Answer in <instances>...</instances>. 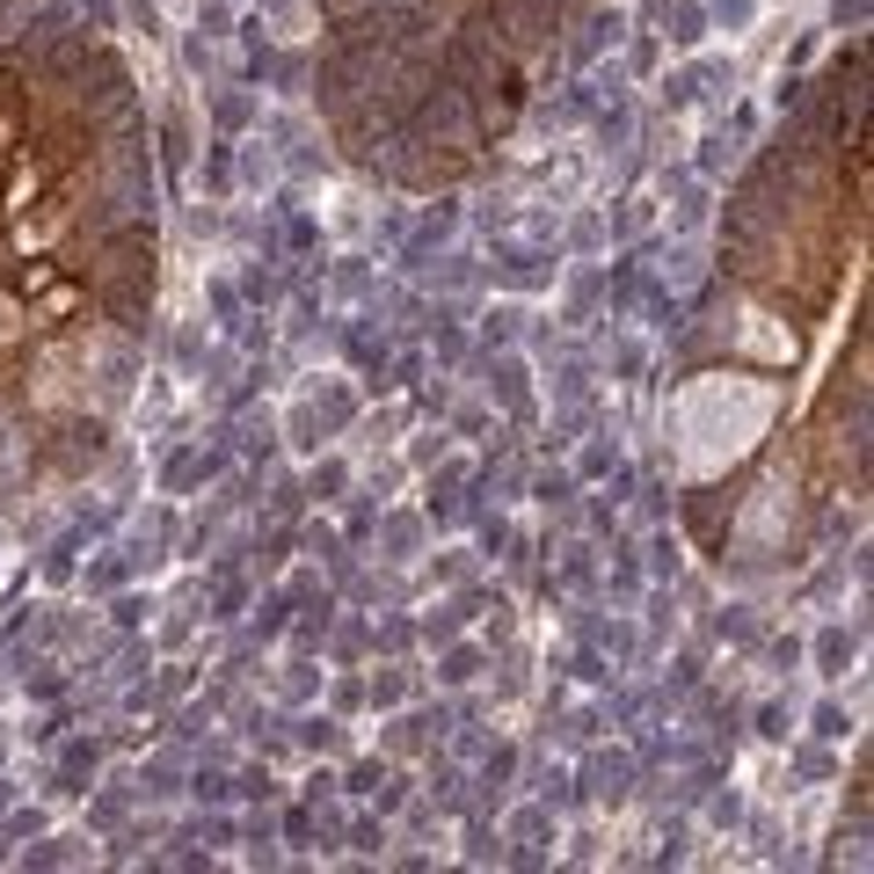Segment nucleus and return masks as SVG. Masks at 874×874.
Masks as SVG:
<instances>
[{"label":"nucleus","instance_id":"2","mask_svg":"<svg viewBox=\"0 0 874 874\" xmlns=\"http://www.w3.org/2000/svg\"><path fill=\"white\" fill-rule=\"evenodd\" d=\"M554 278H561V262L547 256V248H532V241H510L503 256H496V284H510V292H547Z\"/></svg>","mask_w":874,"mask_h":874},{"label":"nucleus","instance_id":"9","mask_svg":"<svg viewBox=\"0 0 874 874\" xmlns=\"http://www.w3.org/2000/svg\"><path fill=\"white\" fill-rule=\"evenodd\" d=\"M306 402L321 408V423H329V430H350V423H357V394H350L343 379H321L314 394H306Z\"/></svg>","mask_w":874,"mask_h":874},{"label":"nucleus","instance_id":"47","mask_svg":"<svg viewBox=\"0 0 874 874\" xmlns=\"http://www.w3.org/2000/svg\"><path fill=\"white\" fill-rule=\"evenodd\" d=\"M0 766H8V736H0Z\"/></svg>","mask_w":874,"mask_h":874},{"label":"nucleus","instance_id":"25","mask_svg":"<svg viewBox=\"0 0 874 874\" xmlns=\"http://www.w3.org/2000/svg\"><path fill=\"white\" fill-rule=\"evenodd\" d=\"M642 365H648V343L620 335V343H612V372H620V379H642Z\"/></svg>","mask_w":874,"mask_h":874},{"label":"nucleus","instance_id":"13","mask_svg":"<svg viewBox=\"0 0 874 874\" xmlns=\"http://www.w3.org/2000/svg\"><path fill=\"white\" fill-rule=\"evenodd\" d=\"M481 670H489V664H481V648H467V642H452L445 656H437V685H452V693H459V685H474Z\"/></svg>","mask_w":874,"mask_h":874},{"label":"nucleus","instance_id":"3","mask_svg":"<svg viewBox=\"0 0 874 874\" xmlns=\"http://www.w3.org/2000/svg\"><path fill=\"white\" fill-rule=\"evenodd\" d=\"M664 44H678V52H707V8H699V0H664Z\"/></svg>","mask_w":874,"mask_h":874},{"label":"nucleus","instance_id":"37","mask_svg":"<svg viewBox=\"0 0 874 874\" xmlns=\"http://www.w3.org/2000/svg\"><path fill=\"white\" fill-rule=\"evenodd\" d=\"M124 15H132V30H146V37L160 30V8H154V0H124Z\"/></svg>","mask_w":874,"mask_h":874},{"label":"nucleus","instance_id":"12","mask_svg":"<svg viewBox=\"0 0 874 874\" xmlns=\"http://www.w3.org/2000/svg\"><path fill=\"white\" fill-rule=\"evenodd\" d=\"M627 780H634V758L627 751L591 758V794H597V802H620V794H627Z\"/></svg>","mask_w":874,"mask_h":874},{"label":"nucleus","instance_id":"20","mask_svg":"<svg viewBox=\"0 0 874 874\" xmlns=\"http://www.w3.org/2000/svg\"><path fill=\"white\" fill-rule=\"evenodd\" d=\"M597 139H605V146H612V154H620V146H627V139H634V110H627V103H620V95H612V110H605V117H597Z\"/></svg>","mask_w":874,"mask_h":874},{"label":"nucleus","instance_id":"18","mask_svg":"<svg viewBox=\"0 0 874 874\" xmlns=\"http://www.w3.org/2000/svg\"><path fill=\"white\" fill-rule=\"evenodd\" d=\"M518 335H524V306H496V314L481 321V343H489V350H510Z\"/></svg>","mask_w":874,"mask_h":874},{"label":"nucleus","instance_id":"22","mask_svg":"<svg viewBox=\"0 0 874 874\" xmlns=\"http://www.w3.org/2000/svg\"><path fill=\"white\" fill-rule=\"evenodd\" d=\"M299 743H306V751H343V729H335L329 715H306L299 721Z\"/></svg>","mask_w":874,"mask_h":874},{"label":"nucleus","instance_id":"46","mask_svg":"<svg viewBox=\"0 0 874 874\" xmlns=\"http://www.w3.org/2000/svg\"><path fill=\"white\" fill-rule=\"evenodd\" d=\"M8 809H15V787H8V780H0V816H8Z\"/></svg>","mask_w":874,"mask_h":874},{"label":"nucleus","instance_id":"5","mask_svg":"<svg viewBox=\"0 0 874 874\" xmlns=\"http://www.w3.org/2000/svg\"><path fill=\"white\" fill-rule=\"evenodd\" d=\"M648 219H656V197H642V190L612 197V211H605V241H634V233H648Z\"/></svg>","mask_w":874,"mask_h":874},{"label":"nucleus","instance_id":"34","mask_svg":"<svg viewBox=\"0 0 874 874\" xmlns=\"http://www.w3.org/2000/svg\"><path fill=\"white\" fill-rule=\"evenodd\" d=\"M190 794H197V802H227V794H233V780H227V772H197V780H190Z\"/></svg>","mask_w":874,"mask_h":874},{"label":"nucleus","instance_id":"40","mask_svg":"<svg viewBox=\"0 0 874 874\" xmlns=\"http://www.w3.org/2000/svg\"><path fill=\"white\" fill-rule=\"evenodd\" d=\"M561 576H569V583H591V547H569V561H561Z\"/></svg>","mask_w":874,"mask_h":874},{"label":"nucleus","instance_id":"36","mask_svg":"<svg viewBox=\"0 0 874 874\" xmlns=\"http://www.w3.org/2000/svg\"><path fill=\"white\" fill-rule=\"evenodd\" d=\"M306 547H314L321 561H343V540H335L329 524H306Z\"/></svg>","mask_w":874,"mask_h":874},{"label":"nucleus","instance_id":"26","mask_svg":"<svg viewBox=\"0 0 874 874\" xmlns=\"http://www.w3.org/2000/svg\"><path fill=\"white\" fill-rule=\"evenodd\" d=\"M569 241H576V256H597L605 248V211H583L576 227H569Z\"/></svg>","mask_w":874,"mask_h":874},{"label":"nucleus","instance_id":"28","mask_svg":"<svg viewBox=\"0 0 874 874\" xmlns=\"http://www.w3.org/2000/svg\"><path fill=\"white\" fill-rule=\"evenodd\" d=\"M648 576H678V540H670V532L648 540Z\"/></svg>","mask_w":874,"mask_h":874},{"label":"nucleus","instance_id":"41","mask_svg":"<svg viewBox=\"0 0 874 874\" xmlns=\"http://www.w3.org/2000/svg\"><path fill=\"white\" fill-rule=\"evenodd\" d=\"M314 693V664H292V678H284V699H306Z\"/></svg>","mask_w":874,"mask_h":874},{"label":"nucleus","instance_id":"33","mask_svg":"<svg viewBox=\"0 0 874 874\" xmlns=\"http://www.w3.org/2000/svg\"><path fill=\"white\" fill-rule=\"evenodd\" d=\"M510 772H518V751H510V743H496V751H489V766H481V780H489V787H503Z\"/></svg>","mask_w":874,"mask_h":874},{"label":"nucleus","instance_id":"42","mask_svg":"<svg viewBox=\"0 0 874 874\" xmlns=\"http://www.w3.org/2000/svg\"><path fill=\"white\" fill-rule=\"evenodd\" d=\"M379 780H386V766H357V772H350V794H372Z\"/></svg>","mask_w":874,"mask_h":874},{"label":"nucleus","instance_id":"27","mask_svg":"<svg viewBox=\"0 0 874 874\" xmlns=\"http://www.w3.org/2000/svg\"><path fill=\"white\" fill-rule=\"evenodd\" d=\"M758 736H766V743H787V736H794V715H787L780 699H766V707H758Z\"/></svg>","mask_w":874,"mask_h":874},{"label":"nucleus","instance_id":"44","mask_svg":"<svg viewBox=\"0 0 874 874\" xmlns=\"http://www.w3.org/2000/svg\"><path fill=\"white\" fill-rule=\"evenodd\" d=\"M481 547H489V554H503V547H510V524H503V518L481 524Z\"/></svg>","mask_w":874,"mask_h":874},{"label":"nucleus","instance_id":"10","mask_svg":"<svg viewBox=\"0 0 874 874\" xmlns=\"http://www.w3.org/2000/svg\"><path fill=\"white\" fill-rule=\"evenodd\" d=\"M489 394L510 408V416H524V408H532V394H524V357H496V372H489Z\"/></svg>","mask_w":874,"mask_h":874},{"label":"nucleus","instance_id":"24","mask_svg":"<svg viewBox=\"0 0 874 874\" xmlns=\"http://www.w3.org/2000/svg\"><path fill=\"white\" fill-rule=\"evenodd\" d=\"M612 467H620V445H583V459H576V481H605Z\"/></svg>","mask_w":874,"mask_h":874},{"label":"nucleus","instance_id":"15","mask_svg":"<svg viewBox=\"0 0 874 874\" xmlns=\"http://www.w3.org/2000/svg\"><path fill=\"white\" fill-rule=\"evenodd\" d=\"M707 8V30H729V37H743L758 22V0H699Z\"/></svg>","mask_w":874,"mask_h":874},{"label":"nucleus","instance_id":"19","mask_svg":"<svg viewBox=\"0 0 874 874\" xmlns=\"http://www.w3.org/2000/svg\"><path fill=\"white\" fill-rule=\"evenodd\" d=\"M350 489V467L343 459H314V474H306V496H321V503H335V496Z\"/></svg>","mask_w":874,"mask_h":874},{"label":"nucleus","instance_id":"45","mask_svg":"<svg viewBox=\"0 0 874 874\" xmlns=\"http://www.w3.org/2000/svg\"><path fill=\"white\" fill-rule=\"evenodd\" d=\"M715 823H721V831H729V823H743V802H736V794H721V802H715Z\"/></svg>","mask_w":874,"mask_h":874},{"label":"nucleus","instance_id":"32","mask_svg":"<svg viewBox=\"0 0 874 874\" xmlns=\"http://www.w3.org/2000/svg\"><path fill=\"white\" fill-rule=\"evenodd\" d=\"M693 278H699V248H693V241H685V248H678V256H670V270H664V284H693Z\"/></svg>","mask_w":874,"mask_h":874},{"label":"nucleus","instance_id":"11","mask_svg":"<svg viewBox=\"0 0 874 874\" xmlns=\"http://www.w3.org/2000/svg\"><path fill=\"white\" fill-rule=\"evenodd\" d=\"M211 124H219V132H248V124H256V95H248V87H219V95H211Z\"/></svg>","mask_w":874,"mask_h":874},{"label":"nucleus","instance_id":"14","mask_svg":"<svg viewBox=\"0 0 874 874\" xmlns=\"http://www.w3.org/2000/svg\"><path fill=\"white\" fill-rule=\"evenodd\" d=\"M620 37H627V15L612 8V15H591V30H583L576 44H569V52H576V59H597L605 44H620Z\"/></svg>","mask_w":874,"mask_h":874},{"label":"nucleus","instance_id":"35","mask_svg":"<svg viewBox=\"0 0 874 874\" xmlns=\"http://www.w3.org/2000/svg\"><path fill=\"white\" fill-rule=\"evenodd\" d=\"M867 22V0H831V30H860Z\"/></svg>","mask_w":874,"mask_h":874},{"label":"nucleus","instance_id":"23","mask_svg":"<svg viewBox=\"0 0 874 874\" xmlns=\"http://www.w3.org/2000/svg\"><path fill=\"white\" fill-rule=\"evenodd\" d=\"M335 292H343V299H372V270H365V256H343V270H335Z\"/></svg>","mask_w":874,"mask_h":874},{"label":"nucleus","instance_id":"38","mask_svg":"<svg viewBox=\"0 0 874 874\" xmlns=\"http://www.w3.org/2000/svg\"><path fill=\"white\" fill-rule=\"evenodd\" d=\"M721 634H736V642H751V605H729V612H721Z\"/></svg>","mask_w":874,"mask_h":874},{"label":"nucleus","instance_id":"7","mask_svg":"<svg viewBox=\"0 0 874 874\" xmlns=\"http://www.w3.org/2000/svg\"><path fill=\"white\" fill-rule=\"evenodd\" d=\"M664 190H670V205H678V233L707 227V183H699V175H664Z\"/></svg>","mask_w":874,"mask_h":874},{"label":"nucleus","instance_id":"30","mask_svg":"<svg viewBox=\"0 0 874 874\" xmlns=\"http://www.w3.org/2000/svg\"><path fill=\"white\" fill-rule=\"evenodd\" d=\"M597 642H605V656H620V664H627L634 648H642V642H634V627H627V620H612V627H597Z\"/></svg>","mask_w":874,"mask_h":874},{"label":"nucleus","instance_id":"39","mask_svg":"<svg viewBox=\"0 0 874 874\" xmlns=\"http://www.w3.org/2000/svg\"><path fill=\"white\" fill-rule=\"evenodd\" d=\"M270 175H278V160H270V154H248L241 160V183H248V190H256V183H270Z\"/></svg>","mask_w":874,"mask_h":874},{"label":"nucleus","instance_id":"48","mask_svg":"<svg viewBox=\"0 0 874 874\" xmlns=\"http://www.w3.org/2000/svg\"><path fill=\"white\" fill-rule=\"evenodd\" d=\"M262 8H284V0H262Z\"/></svg>","mask_w":874,"mask_h":874},{"label":"nucleus","instance_id":"4","mask_svg":"<svg viewBox=\"0 0 874 874\" xmlns=\"http://www.w3.org/2000/svg\"><path fill=\"white\" fill-rule=\"evenodd\" d=\"M379 547H386V561H416L423 554V518L416 510H379Z\"/></svg>","mask_w":874,"mask_h":874},{"label":"nucleus","instance_id":"6","mask_svg":"<svg viewBox=\"0 0 874 874\" xmlns=\"http://www.w3.org/2000/svg\"><path fill=\"white\" fill-rule=\"evenodd\" d=\"M853 656H860V627H839V620H831V627L816 634V678H845Z\"/></svg>","mask_w":874,"mask_h":874},{"label":"nucleus","instance_id":"21","mask_svg":"<svg viewBox=\"0 0 874 874\" xmlns=\"http://www.w3.org/2000/svg\"><path fill=\"white\" fill-rule=\"evenodd\" d=\"M809 729H816V736H823V743H845V736H853V715H845L839 699H823L816 715H809Z\"/></svg>","mask_w":874,"mask_h":874},{"label":"nucleus","instance_id":"43","mask_svg":"<svg viewBox=\"0 0 874 874\" xmlns=\"http://www.w3.org/2000/svg\"><path fill=\"white\" fill-rule=\"evenodd\" d=\"M430 576H437V583H459V576H467V561L445 554V561H430Z\"/></svg>","mask_w":874,"mask_h":874},{"label":"nucleus","instance_id":"16","mask_svg":"<svg viewBox=\"0 0 874 874\" xmlns=\"http://www.w3.org/2000/svg\"><path fill=\"white\" fill-rule=\"evenodd\" d=\"M503 839H510V845H547V839H554V823H547V802L518 809V816L503 823Z\"/></svg>","mask_w":874,"mask_h":874},{"label":"nucleus","instance_id":"17","mask_svg":"<svg viewBox=\"0 0 874 874\" xmlns=\"http://www.w3.org/2000/svg\"><path fill=\"white\" fill-rule=\"evenodd\" d=\"M408 693H416V678H408V670H402V664H386V670H379V678H372V685H365V699H372V707H402V699H408Z\"/></svg>","mask_w":874,"mask_h":874},{"label":"nucleus","instance_id":"1","mask_svg":"<svg viewBox=\"0 0 874 874\" xmlns=\"http://www.w3.org/2000/svg\"><path fill=\"white\" fill-rule=\"evenodd\" d=\"M721 87H736V66H729V59H715V52H693L685 66L664 73V103L670 110H693V103H707V95H721Z\"/></svg>","mask_w":874,"mask_h":874},{"label":"nucleus","instance_id":"29","mask_svg":"<svg viewBox=\"0 0 874 874\" xmlns=\"http://www.w3.org/2000/svg\"><path fill=\"white\" fill-rule=\"evenodd\" d=\"M532 496H540L547 510H554V503H569V496H576V474H540V481H532Z\"/></svg>","mask_w":874,"mask_h":874},{"label":"nucleus","instance_id":"8","mask_svg":"<svg viewBox=\"0 0 874 874\" xmlns=\"http://www.w3.org/2000/svg\"><path fill=\"white\" fill-rule=\"evenodd\" d=\"M284 437H292V452H321L329 445V423H321L314 402H292L284 408Z\"/></svg>","mask_w":874,"mask_h":874},{"label":"nucleus","instance_id":"31","mask_svg":"<svg viewBox=\"0 0 874 874\" xmlns=\"http://www.w3.org/2000/svg\"><path fill=\"white\" fill-rule=\"evenodd\" d=\"M656 59H664V37H656V30H642V37H634V52H627V66H634V73H648Z\"/></svg>","mask_w":874,"mask_h":874}]
</instances>
